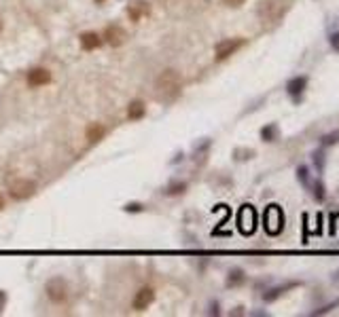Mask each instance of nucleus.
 Segmentation results:
<instances>
[{"instance_id":"f3484780","label":"nucleus","mask_w":339,"mask_h":317,"mask_svg":"<svg viewBox=\"0 0 339 317\" xmlns=\"http://www.w3.org/2000/svg\"><path fill=\"white\" fill-rule=\"evenodd\" d=\"M320 142H323V146H331V144L339 142V131H333V133H329L325 137H320Z\"/></svg>"},{"instance_id":"393cba45","label":"nucleus","mask_w":339,"mask_h":317,"mask_svg":"<svg viewBox=\"0 0 339 317\" xmlns=\"http://www.w3.org/2000/svg\"><path fill=\"white\" fill-rule=\"evenodd\" d=\"M96 3H104V0H96Z\"/></svg>"},{"instance_id":"7ed1b4c3","label":"nucleus","mask_w":339,"mask_h":317,"mask_svg":"<svg viewBox=\"0 0 339 317\" xmlns=\"http://www.w3.org/2000/svg\"><path fill=\"white\" fill-rule=\"evenodd\" d=\"M45 292H47V298L53 305H64L68 301V284L62 277L49 279L47 286H45Z\"/></svg>"},{"instance_id":"f257e3e1","label":"nucleus","mask_w":339,"mask_h":317,"mask_svg":"<svg viewBox=\"0 0 339 317\" xmlns=\"http://www.w3.org/2000/svg\"><path fill=\"white\" fill-rule=\"evenodd\" d=\"M183 91V78L174 68L164 70L162 74L155 78V95L162 102H174Z\"/></svg>"},{"instance_id":"a211bd4d","label":"nucleus","mask_w":339,"mask_h":317,"mask_svg":"<svg viewBox=\"0 0 339 317\" xmlns=\"http://www.w3.org/2000/svg\"><path fill=\"white\" fill-rule=\"evenodd\" d=\"M185 188H187L185 182H181V184H172V186L168 188V195H178V192H183Z\"/></svg>"},{"instance_id":"f03ea898","label":"nucleus","mask_w":339,"mask_h":317,"mask_svg":"<svg viewBox=\"0 0 339 317\" xmlns=\"http://www.w3.org/2000/svg\"><path fill=\"white\" fill-rule=\"evenodd\" d=\"M7 192H9V197L15 199V201L30 199L34 192H37V182H34V180H28V178L11 180V182L7 184Z\"/></svg>"},{"instance_id":"5701e85b","label":"nucleus","mask_w":339,"mask_h":317,"mask_svg":"<svg viewBox=\"0 0 339 317\" xmlns=\"http://www.w3.org/2000/svg\"><path fill=\"white\" fill-rule=\"evenodd\" d=\"M3 209H5V197L0 195V211H3Z\"/></svg>"},{"instance_id":"dca6fc26","label":"nucleus","mask_w":339,"mask_h":317,"mask_svg":"<svg viewBox=\"0 0 339 317\" xmlns=\"http://www.w3.org/2000/svg\"><path fill=\"white\" fill-rule=\"evenodd\" d=\"M242 281H244V273L242 271H231L229 279H227V286H236V284H242Z\"/></svg>"},{"instance_id":"20e7f679","label":"nucleus","mask_w":339,"mask_h":317,"mask_svg":"<svg viewBox=\"0 0 339 317\" xmlns=\"http://www.w3.org/2000/svg\"><path fill=\"white\" fill-rule=\"evenodd\" d=\"M282 224H284V216H282V209L278 205H270L265 211V228L270 235H278L282 231Z\"/></svg>"},{"instance_id":"f8f14e48","label":"nucleus","mask_w":339,"mask_h":317,"mask_svg":"<svg viewBox=\"0 0 339 317\" xmlns=\"http://www.w3.org/2000/svg\"><path fill=\"white\" fill-rule=\"evenodd\" d=\"M306 87H308V76H295V78L289 81L287 91H289V95H293L295 100H299V95L306 91Z\"/></svg>"},{"instance_id":"b1692460","label":"nucleus","mask_w":339,"mask_h":317,"mask_svg":"<svg viewBox=\"0 0 339 317\" xmlns=\"http://www.w3.org/2000/svg\"><path fill=\"white\" fill-rule=\"evenodd\" d=\"M5 305V292H0V307Z\"/></svg>"},{"instance_id":"9d476101","label":"nucleus","mask_w":339,"mask_h":317,"mask_svg":"<svg viewBox=\"0 0 339 317\" xmlns=\"http://www.w3.org/2000/svg\"><path fill=\"white\" fill-rule=\"evenodd\" d=\"M149 11H151V7H149L147 0H136V3H132L128 7V17L132 22H140L142 17L149 15Z\"/></svg>"},{"instance_id":"39448f33","label":"nucleus","mask_w":339,"mask_h":317,"mask_svg":"<svg viewBox=\"0 0 339 317\" xmlns=\"http://www.w3.org/2000/svg\"><path fill=\"white\" fill-rule=\"evenodd\" d=\"M238 224H240V231L244 235H251L257 228V211L251 205H244L238 214Z\"/></svg>"},{"instance_id":"aec40b11","label":"nucleus","mask_w":339,"mask_h":317,"mask_svg":"<svg viewBox=\"0 0 339 317\" xmlns=\"http://www.w3.org/2000/svg\"><path fill=\"white\" fill-rule=\"evenodd\" d=\"M246 3V0H223V5H227V7H242Z\"/></svg>"},{"instance_id":"a878e982","label":"nucleus","mask_w":339,"mask_h":317,"mask_svg":"<svg viewBox=\"0 0 339 317\" xmlns=\"http://www.w3.org/2000/svg\"><path fill=\"white\" fill-rule=\"evenodd\" d=\"M0 28H3V26H0Z\"/></svg>"},{"instance_id":"0eeeda50","label":"nucleus","mask_w":339,"mask_h":317,"mask_svg":"<svg viewBox=\"0 0 339 317\" xmlns=\"http://www.w3.org/2000/svg\"><path fill=\"white\" fill-rule=\"evenodd\" d=\"M102 41L109 43L111 47H121V45H126V41H128V32L123 30L121 26H117V24L106 26L104 34H102Z\"/></svg>"},{"instance_id":"1a4fd4ad","label":"nucleus","mask_w":339,"mask_h":317,"mask_svg":"<svg viewBox=\"0 0 339 317\" xmlns=\"http://www.w3.org/2000/svg\"><path fill=\"white\" fill-rule=\"evenodd\" d=\"M26 83H28V87H32V89L45 87L47 83H51V72L47 68H32L26 76Z\"/></svg>"},{"instance_id":"412c9836","label":"nucleus","mask_w":339,"mask_h":317,"mask_svg":"<svg viewBox=\"0 0 339 317\" xmlns=\"http://www.w3.org/2000/svg\"><path fill=\"white\" fill-rule=\"evenodd\" d=\"M331 45L339 51V34H333V36H331Z\"/></svg>"},{"instance_id":"2eb2a0df","label":"nucleus","mask_w":339,"mask_h":317,"mask_svg":"<svg viewBox=\"0 0 339 317\" xmlns=\"http://www.w3.org/2000/svg\"><path fill=\"white\" fill-rule=\"evenodd\" d=\"M261 135H263L265 142H274V140L278 137V127L276 125H267V127H263Z\"/></svg>"},{"instance_id":"4be33fe9","label":"nucleus","mask_w":339,"mask_h":317,"mask_svg":"<svg viewBox=\"0 0 339 317\" xmlns=\"http://www.w3.org/2000/svg\"><path fill=\"white\" fill-rule=\"evenodd\" d=\"M126 209H128V211H130V209H132V211H140V209H142V205H138V203H132V205H128Z\"/></svg>"},{"instance_id":"4468645a","label":"nucleus","mask_w":339,"mask_h":317,"mask_svg":"<svg viewBox=\"0 0 339 317\" xmlns=\"http://www.w3.org/2000/svg\"><path fill=\"white\" fill-rule=\"evenodd\" d=\"M145 114H147V106H145V102H142V100H134V102H130V106H128V118H130V121H140Z\"/></svg>"},{"instance_id":"423d86ee","label":"nucleus","mask_w":339,"mask_h":317,"mask_svg":"<svg viewBox=\"0 0 339 317\" xmlns=\"http://www.w3.org/2000/svg\"><path fill=\"white\" fill-rule=\"evenodd\" d=\"M244 45L242 38H227V41H221L217 47H214V57H217V62H223L227 57H231L234 53Z\"/></svg>"},{"instance_id":"6ab92c4d","label":"nucleus","mask_w":339,"mask_h":317,"mask_svg":"<svg viewBox=\"0 0 339 317\" xmlns=\"http://www.w3.org/2000/svg\"><path fill=\"white\" fill-rule=\"evenodd\" d=\"M314 190H316V192H314L316 199H318V201H323V199H325V186L320 184V182H316V184H314Z\"/></svg>"},{"instance_id":"ddd939ff","label":"nucleus","mask_w":339,"mask_h":317,"mask_svg":"<svg viewBox=\"0 0 339 317\" xmlns=\"http://www.w3.org/2000/svg\"><path fill=\"white\" fill-rule=\"evenodd\" d=\"M102 43H104L102 36H100V34H96V32H85L81 36V49L83 51H96Z\"/></svg>"},{"instance_id":"9b49d317","label":"nucleus","mask_w":339,"mask_h":317,"mask_svg":"<svg viewBox=\"0 0 339 317\" xmlns=\"http://www.w3.org/2000/svg\"><path fill=\"white\" fill-rule=\"evenodd\" d=\"M104 135H106V127L102 123H89L85 129V140L89 144H98L100 140H104Z\"/></svg>"},{"instance_id":"6e6552de","label":"nucleus","mask_w":339,"mask_h":317,"mask_svg":"<svg viewBox=\"0 0 339 317\" xmlns=\"http://www.w3.org/2000/svg\"><path fill=\"white\" fill-rule=\"evenodd\" d=\"M155 301V290L153 288H140L134 296V301H132V309L134 311H147Z\"/></svg>"}]
</instances>
